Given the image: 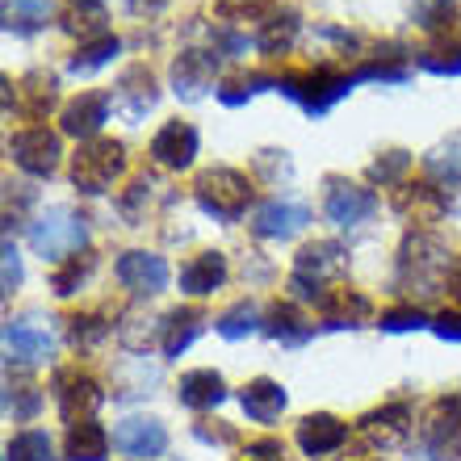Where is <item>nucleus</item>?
<instances>
[{
    "instance_id": "1",
    "label": "nucleus",
    "mask_w": 461,
    "mask_h": 461,
    "mask_svg": "<svg viewBox=\"0 0 461 461\" xmlns=\"http://www.w3.org/2000/svg\"><path fill=\"white\" fill-rule=\"evenodd\" d=\"M352 85H361L357 72H340V68H311V72H285L277 76V93H285L290 101H298L311 118H323V113L344 101L352 93Z\"/></svg>"
},
{
    "instance_id": "2",
    "label": "nucleus",
    "mask_w": 461,
    "mask_h": 461,
    "mask_svg": "<svg viewBox=\"0 0 461 461\" xmlns=\"http://www.w3.org/2000/svg\"><path fill=\"white\" fill-rule=\"evenodd\" d=\"M344 265H348V252H344L336 240L306 243L303 252H298V260H294L290 290L298 294V298H311V303H319V298L331 290V281L344 277Z\"/></svg>"
},
{
    "instance_id": "3",
    "label": "nucleus",
    "mask_w": 461,
    "mask_h": 461,
    "mask_svg": "<svg viewBox=\"0 0 461 461\" xmlns=\"http://www.w3.org/2000/svg\"><path fill=\"white\" fill-rule=\"evenodd\" d=\"M88 243V222L72 206H50L42 219L30 222V248L42 260H68Z\"/></svg>"
},
{
    "instance_id": "4",
    "label": "nucleus",
    "mask_w": 461,
    "mask_h": 461,
    "mask_svg": "<svg viewBox=\"0 0 461 461\" xmlns=\"http://www.w3.org/2000/svg\"><path fill=\"white\" fill-rule=\"evenodd\" d=\"M194 197L197 206L214 214L222 222H235L248 214V202H252V181L235 168H206L194 181Z\"/></svg>"
},
{
    "instance_id": "5",
    "label": "nucleus",
    "mask_w": 461,
    "mask_h": 461,
    "mask_svg": "<svg viewBox=\"0 0 461 461\" xmlns=\"http://www.w3.org/2000/svg\"><path fill=\"white\" fill-rule=\"evenodd\" d=\"M126 172V147L118 139H88L72 156V185L80 194H105Z\"/></svg>"
},
{
    "instance_id": "6",
    "label": "nucleus",
    "mask_w": 461,
    "mask_h": 461,
    "mask_svg": "<svg viewBox=\"0 0 461 461\" xmlns=\"http://www.w3.org/2000/svg\"><path fill=\"white\" fill-rule=\"evenodd\" d=\"M449 252H445V243L437 235H407L399 252V281L402 285H415V290L424 294H437L440 277L449 273Z\"/></svg>"
},
{
    "instance_id": "7",
    "label": "nucleus",
    "mask_w": 461,
    "mask_h": 461,
    "mask_svg": "<svg viewBox=\"0 0 461 461\" xmlns=\"http://www.w3.org/2000/svg\"><path fill=\"white\" fill-rule=\"evenodd\" d=\"M9 156L30 176H50V172L59 168L63 143H59V134L47 131V126H25V131H17L9 139Z\"/></svg>"
},
{
    "instance_id": "8",
    "label": "nucleus",
    "mask_w": 461,
    "mask_h": 461,
    "mask_svg": "<svg viewBox=\"0 0 461 461\" xmlns=\"http://www.w3.org/2000/svg\"><path fill=\"white\" fill-rule=\"evenodd\" d=\"M5 352H9V361H22V365L47 361L50 352H55V331H50L47 319H38V315L9 319L5 323Z\"/></svg>"
},
{
    "instance_id": "9",
    "label": "nucleus",
    "mask_w": 461,
    "mask_h": 461,
    "mask_svg": "<svg viewBox=\"0 0 461 461\" xmlns=\"http://www.w3.org/2000/svg\"><path fill=\"white\" fill-rule=\"evenodd\" d=\"M420 445L432 457H457L461 453V399H440L428 411L424 428H420Z\"/></svg>"
},
{
    "instance_id": "10",
    "label": "nucleus",
    "mask_w": 461,
    "mask_h": 461,
    "mask_svg": "<svg viewBox=\"0 0 461 461\" xmlns=\"http://www.w3.org/2000/svg\"><path fill=\"white\" fill-rule=\"evenodd\" d=\"M411 407L407 402H386V407H377V411L361 415V437L369 449H399L402 440L411 437Z\"/></svg>"
},
{
    "instance_id": "11",
    "label": "nucleus",
    "mask_w": 461,
    "mask_h": 461,
    "mask_svg": "<svg viewBox=\"0 0 461 461\" xmlns=\"http://www.w3.org/2000/svg\"><path fill=\"white\" fill-rule=\"evenodd\" d=\"M156 101H159L156 76L147 72L143 63H134V68H126V72H122V80L113 85V93H110V105H113L118 113H126L131 122L147 118V113L156 110Z\"/></svg>"
},
{
    "instance_id": "12",
    "label": "nucleus",
    "mask_w": 461,
    "mask_h": 461,
    "mask_svg": "<svg viewBox=\"0 0 461 461\" xmlns=\"http://www.w3.org/2000/svg\"><path fill=\"white\" fill-rule=\"evenodd\" d=\"M113 449H118L122 457L151 461L168 449V428L159 424V420H143V415L122 420V424L113 428Z\"/></svg>"
},
{
    "instance_id": "13",
    "label": "nucleus",
    "mask_w": 461,
    "mask_h": 461,
    "mask_svg": "<svg viewBox=\"0 0 461 461\" xmlns=\"http://www.w3.org/2000/svg\"><path fill=\"white\" fill-rule=\"evenodd\" d=\"M214 72H219V55H210V50H181L176 63H172V88H176V97L202 101L214 88Z\"/></svg>"
},
{
    "instance_id": "14",
    "label": "nucleus",
    "mask_w": 461,
    "mask_h": 461,
    "mask_svg": "<svg viewBox=\"0 0 461 461\" xmlns=\"http://www.w3.org/2000/svg\"><path fill=\"white\" fill-rule=\"evenodd\" d=\"M55 399H59V415L68 420V428L93 420V411L101 407V386L88 374H59L55 377Z\"/></svg>"
},
{
    "instance_id": "15",
    "label": "nucleus",
    "mask_w": 461,
    "mask_h": 461,
    "mask_svg": "<svg viewBox=\"0 0 461 461\" xmlns=\"http://www.w3.org/2000/svg\"><path fill=\"white\" fill-rule=\"evenodd\" d=\"M168 260L156 252H126L118 260V281L126 290L143 294V298H156V294L168 290Z\"/></svg>"
},
{
    "instance_id": "16",
    "label": "nucleus",
    "mask_w": 461,
    "mask_h": 461,
    "mask_svg": "<svg viewBox=\"0 0 461 461\" xmlns=\"http://www.w3.org/2000/svg\"><path fill=\"white\" fill-rule=\"evenodd\" d=\"M323 210H328V219L336 222V227H361L365 219H374L377 197L352 181H328Z\"/></svg>"
},
{
    "instance_id": "17",
    "label": "nucleus",
    "mask_w": 461,
    "mask_h": 461,
    "mask_svg": "<svg viewBox=\"0 0 461 461\" xmlns=\"http://www.w3.org/2000/svg\"><path fill=\"white\" fill-rule=\"evenodd\" d=\"M194 156H197V131L181 118L159 126V134L151 139V159L164 164V168H189Z\"/></svg>"
},
{
    "instance_id": "18",
    "label": "nucleus",
    "mask_w": 461,
    "mask_h": 461,
    "mask_svg": "<svg viewBox=\"0 0 461 461\" xmlns=\"http://www.w3.org/2000/svg\"><path fill=\"white\" fill-rule=\"evenodd\" d=\"M306 222H311V210H306L303 202H285V197H277V202H265V206L256 210L252 230L256 235H265V240H290V235H298Z\"/></svg>"
},
{
    "instance_id": "19",
    "label": "nucleus",
    "mask_w": 461,
    "mask_h": 461,
    "mask_svg": "<svg viewBox=\"0 0 461 461\" xmlns=\"http://www.w3.org/2000/svg\"><path fill=\"white\" fill-rule=\"evenodd\" d=\"M59 122H63V134H72V139H97V131L110 122V97H101V93H80L76 101L63 105Z\"/></svg>"
},
{
    "instance_id": "20",
    "label": "nucleus",
    "mask_w": 461,
    "mask_h": 461,
    "mask_svg": "<svg viewBox=\"0 0 461 461\" xmlns=\"http://www.w3.org/2000/svg\"><path fill=\"white\" fill-rule=\"evenodd\" d=\"M348 440V428L336 420V415L319 411V415H306L298 424V445H303L306 457H323V453H336Z\"/></svg>"
},
{
    "instance_id": "21",
    "label": "nucleus",
    "mask_w": 461,
    "mask_h": 461,
    "mask_svg": "<svg viewBox=\"0 0 461 461\" xmlns=\"http://www.w3.org/2000/svg\"><path fill=\"white\" fill-rule=\"evenodd\" d=\"M415 63L432 76H461V34L453 25L449 30H437L432 42H424V47L415 50Z\"/></svg>"
},
{
    "instance_id": "22",
    "label": "nucleus",
    "mask_w": 461,
    "mask_h": 461,
    "mask_svg": "<svg viewBox=\"0 0 461 461\" xmlns=\"http://www.w3.org/2000/svg\"><path fill=\"white\" fill-rule=\"evenodd\" d=\"M319 315H323V328H361L369 319V298L357 290H328L319 298Z\"/></svg>"
},
{
    "instance_id": "23",
    "label": "nucleus",
    "mask_w": 461,
    "mask_h": 461,
    "mask_svg": "<svg viewBox=\"0 0 461 461\" xmlns=\"http://www.w3.org/2000/svg\"><path fill=\"white\" fill-rule=\"evenodd\" d=\"M240 402L243 411H248V420H256V424H273L281 411H285V386L281 382H273V377H256V382H248V386L240 390Z\"/></svg>"
},
{
    "instance_id": "24",
    "label": "nucleus",
    "mask_w": 461,
    "mask_h": 461,
    "mask_svg": "<svg viewBox=\"0 0 461 461\" xmlns=\"http://www.w3.org/2000/svg\"><path fill=\"white\" fill-rule=\"evenodd\" d=\"M227 281V256L222 252H202L181 268V290L194 298H206Z\"/></svg>"
},
{
    "instance_id": "25",
    "label": "nucleus",
    "mask_w": 461,
    "mask_h": 461,
    "mask_svg": "<svg viewBox=\"0 0 461 461\" xmlns=\"http://www.w3.org/2000/svg\"><path fill=\"white\" fill-rule=\"evenodd\" d=\"M176 399H181L185 407H194V411H210V407H219V402L227 399V382H222V374H214V369H194V374L181 377Z\"/></svg>"
},
{
    "instance_id": "26",
    "label": "nucleus",
    "mask_w": 461,
    "mask_h": 461,
    "mask_svg": "<svg viewBox=\"0 0 461 461\" xmlns=\"http://www.w3.org/2000/svg\"><path fill=\"white\" fill-rule=\"evenodd\" d=\"M265 331L277 344H285V348H298V344H306L311 336H315V323H311L294 303H277L265 315Z\"/></svg>"
},
{
    "instance_id": "27",
    "label": "nucleus",
    "mask_w": 461,
    "mask_h": 461,
    "mask_svg": "<svg viewBox=\"0 0 461 461\" xmlns=\"http://www.w3.org/2000/svg\"><path fill=\"white\" fill-rule=\"evenodd\" d=\"M202 328H206L202 306H176L172 315H164V357H181L202 336Z\"/></svg>"
},
{
    "instance_id": "28",
    "label": "nucleus",
    "mask_w": 461,
    "mask_h": 461,
    "mask_svg": "<svg viewBox=\"0 0 461 461\" xmlns=\"http://www.w3.org/2000/svg\"><path fill=\"white\" fill-rule=\"evenodd\" d=\"M55 0H5V30L9 34H34L50 22Z\"/></svg>"
},
{
    "instance_id": "29",
    "label": "nucleus",
    "mask_w": 461,
    "mask_h": 461,
    "mask_svg": "<svg viewBox=\"0 0 461 461\" xmlns=\"http://www.w3.org/2000/svg\"><path fill=\"white\" fill-rule=\"evenodd\" d=\"M110 457V437L105 428L85 420V424L68 428V461H105Z\"/></svg>"
},
{
    "instance_id": "30",
    "label": "nucleus",
    "mask_w": 461,
    "mask_h": 461,
    "mask_svg": "<svg viewBox=\"0 0 461 461\" xmlns=\"http://www.w3.org/2000/svg\"><path fill=\"white\" fill-rule=\"evenodd\" d=\"M214 331H219L222 340H243V336H252V331H265V319H260V306L256 303H235L230 311H222L214 319Z\"/></svg>"
},
{
    "instance_id": "31",
    "label": "nucleus",
    "mask_w": 461,
    "mask_h": 461,
    "mask_svg": "<svg viewBox=\"0 0 461 461\" xmlns=\"http://www.w3.org/2000/svg\"><path fill=\"white\" fill-rule=\"evenodd\" d=\"M294 38H298V17L294 13H273L256 30V47L265 50V55H285L294 47Z\"/></svg>"
},
{
    "instance_id": "32",
    "label": "nucleus",
    "mask_w": 461,
    "mask_h": 461,
    "mask_svg": "<svg viewBox=\"0 0 461 461\" xmlns=\"http://www.w3.org/2000/svg\"><path fill=\"white\" fill-rule=\"evenodd\" d=\"M424 168H428V176H437V181H461V131L449 134V139H440V143L428 151Z\"/></svg>"
},
{
    "instance_id": "33",
    "label": "nucleus",
    "mask_w": 461,
    "mask_h": 461,
    "mask_svg": "<svg viewBox=\"0 0 461 461\" xmlns=\"http://www.w3.org/2000/svg\"><path fill=\"white\" fill-rule=\"evenodd\" d=\"M9 394H5V411L13 420H34L38 407H42V390L30 382V377H9Z\"/></svg>"
},
{
    "instance_id": "34",
    "label": "nucleus",
    "mask_w": 461,
    "mask_h": 461,
    "mask_svg": "<svg viewBox=\"0 0 461 461\" xmlns=\"http://www.w3.org/2000/svg\"><path fill=\"white\" fill-rule=\"evenodd\" d=\"M265 88H277V76H268V72H248V76H235V80H227V85L219 88V101L235 110V105L252 101L256 93H265Z\"/></svg>"
},
{
    "instance_id": "35",
    "label": "nucleus",
    "mask_w": 461,
    "mask_h": 461,
    "mask_svg": "<svg viewBox=\"0 0 461 461\" xmlns=\"http://www.w3.org/2000/svg\"><path fill=\"white\" fill-rule=\"evenodd\" d=\"M118 38L105 34V38H93V42H80V50L72 55V72L76 76H88V72H97V68H105V63L118 55Z\"/></svg>"
},
{
    "instance_id": "36",
    "label": "nucleus",
    "mask_w": 461,
    "mask_h": 461,
    "mask_svg": "<svg viewBox=\"0 0 461 461\" xmlns=\"http://www.w3.org/2000/svg\"><path fill=\"white\" fill-rule=\"evenodd\" d=\"M5 461H50V437L47 432H17L5 449Z\"/></svg>"
},
{
    "instance_id": "37",
    "label": "nucleus",
    "mask_w": 461,
    "mask_h": 461,
    "mask_svg": "<svg viewBox=\"0 0 461 461\" xmlns=\"http://www.w3.org/2000/svg\"><path fill=\"white\" fill-rule=\"evenodd\" d=\"M63 30L68 34H80V38H105V13L93 9V5H76L72 13H68V22H63Z\"/></svg>"
},
{
    "instance_id": "38",
    "label": "nucleus",
    "mask_w": 461,
    "mask_h": 461,
    "mask_svg": "<svg viewBox=\"0 0 461 461\" xmlns=\"http://www.w3.org/2000/svg\"><path fill=\"white\" fill-rule=\"evenodd\" d=\"M377 328L382 331H420V328H432V319H428L420 306H390V311H382Z\"/></svg>"
},
{
    "instance_id": "39",
    "label": "nucleus",
    "mask_w": 461,
    "mask_h": 461,
    "mask_svg": "<svg viewBox=\"0 0 461 461\" xmlns=\"http://www.w3.org/2000/svg\"><path fill=\"white\" fill-rule=\"evenodd\" d=\"M407 168H411V151L394 147V151H386V156H377L374 164H369V181H377V185H394Z\"/></svg>"
},
{
    "instance_id": "40",
    "label": "nucleus",
    "mask_w": 461,
    "mask_h": 461,
    "mask_svg": "<svg viewBox=\"0 0 461 461\" xmlns=\"http://www.w3.org/2000/svg\"><path fill=\"white\" fill-rule=\"evenodd\" d=\"M88 268H93V256H68V265L63 268H55V277H50V290L59 294V298H68V294H76L80 290V281L88 277Z\"/></svg>"
},
{
    "instance_id": "41",
    "label": "nucleus",
    "mask_w": 461,
    "mask_h": 461,
    "mask_svg": "<svg viewBox=\"0 0 461 461\" xmlns=\"http://www.w3.org/2000/svg\"><path fill=\"white\" fill-rule=\"evenodd\" d=\"M22 88L30 93V105H25V110L34 113V118H42V113L55 105V88H59V85H55V76H42V72H38V76H30Z\"/></svg>"
},
{
    "instance_id": "42",
    "label": "nucleus",
    "mask_w": 461,
    "mask_h": 461,
    "mask_svg": "<svg viewBox=\"0 0 461 461\" xmlns=\"http://www.w3.org/2000/svg\"><path fill=\"white\" fill-rule=\"evenodd\" d=\"M105 331L110 328L101 319H72V344H97Z\"/></svg>"
},
{
    "instance_id": "43",
    "label": "nucleus",
    "mask_w": 461,
    "mask_h": 461,
    "mask_svg": "<svg viewBox=\"0 0 461 461\" xmlns=\"http://www.w3.org/2000/svg\"><path fill=\"white\" fill-rule=\"evenodd\" d=\"M432 331H437L440 340L461 344V315H457V311H445V315H437V319H432Z\"/></svg>"
},
{
    "instance_id": "44",
    "label": "nucleus",
    "mask_w": 461,
    "mask_h": 461,
    "mask_svg": "<svg viewBox=\"0 0 461 461\" xmlns=\"http://www.w3.org/2000/svg\"><path fill=\"white\" fill-rule=\"evenodd\" d=\"M17 285H22V256H17V248L5 240V294H13Z\"/></svg>"
},
{
    "instance_id": "45",
    "label": "nucleus",
    "mask_w": 461,
    "mask_h": 461,
    "mask_svg": "<svg viewBox=\"0 0 461 461\" xmlns=\"http://www.w3.org/2000/svg\"><path fill=\"white\" fill-rule=\"evenodd\" d=\"M248 457L277 461V457H285V445H281V440H252V445H248Z\"/></svg>"
},
{
    "instance_id": "46",
    "label": "nucleus",
    "mask_w": 461,
    "mask_h": 461,
    "mask_svg": "<svg viewBox=\"0 0 461 461\" xmlns=\"http://www.w3.org/2000/svg\"><path fill=\"white\" fill-rule=\"evenodd\" d=\"M164 9H168V0H131V13H139V17H156Z\"/></svg>"
},
{
    "instance_id": "47",
    "label": "nucleus",
    "mask_w": 461,
    "mask_h": 461,
    "mask_svg": "<svg viewBox=\"0 0 461 461\" xmlns=\"http://www.w3.org/2000/svg\"><path fill=\"white\" fill-rule=\"evenodd\" d=\"M449 294H453V303L461 306V256L453 260V268H449Z\"/></svg>"
},
{
    "instance_id": "48",
    "label": "nucleus",
    "mask_w": 461,
    "mask_h": 461,
    "mask_svg": "<svg viewBox=\"0 0 461 461\" xmlns=\"http://www.w3.org/2000/svg\"><path fill=\"white\" fill-rule=\"evenodd\" d=\"M72 5H93V9H101V0H72Z\"/></svg>"
}]
</instances>
